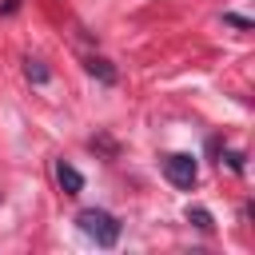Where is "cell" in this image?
<instances>
[{
  "label": "cell",
  "instance_id": "7a4b0ae2",
  "mask_svg": "<svg viewBox=\"0 0 255 255\" xmlns=\"http://www.w3.org/2000/svg\"><path fill=\"white\" fill-rule=\"evenodd\" d=\"M163 175H167L175 187H191L195 175H199V167H195V159H191L187 151H171V155L163 159Z\"/></svg>",
  "mask_w": 255,
  "mask_h": 255
},
{
  "label": "cell",
  "instance_id": "52a82bcc",
  "mask_svg": "<svg viewBox=\"0 0 255 255\" xmlns=\"http://www.w3.org/2000/svg\"><path fill=\"white\" fill-rule=\"evenodd\" d=\"M227 24H235V28H251V20H247V16H227Z\"/></svg>",
  "mask_w": 255,
  "mask_h": 255
},
{
  "label": "cell",
  "instance_id": "6da1fadb",
  "mask_svg": "<svg viewBox=\"0 0 255 255\" xmlns=\"http://www.w3.org/2000/svg\"><path fill=\"white\" fill-rule=\"evenodd\" d=\"M76 223H80V231H84L96 247H116V243H120V219H116L112 211H104V207H84V211L76 215Z\"/></svg>",
  "mask_w": 255,
  "mask_h": 255
},
{
  "label": "cell",
  "instance_id": "277c9868",
  "mask_svg": "<svg viewBox=\"0 0 255 255\" xmlns=\"http://www.w3.org/2000/svg\"><path fill=\"white\" fill-rule=\"evenodd\" d=\"M84 68H88V76H96L100 84H116V68H112L108 60H100V56H88V60H84Z\"/></svg>",
  "mask_w": 255,
  "mask_h": 255
},
{
  "label": "cell",
  "instance_id": "5b68a950",
  "mask_svg": "<svg viewBox=\"0 0 255 255\" xmlns=\"http://www.w3.org/2000/svg\"><path fill=\"white\" fill-rule=\"evenodd\" d=\"M187 219H191V223H195L199 231H211V227H215V223H211V211H207V207H187Z\"/></svg>",
  "mask_w": 255,
  "mask_h": 255
},
{
  "label": "cell",
  "instance_id": "3957f363",
  "mask_svg": "<svg viewBox=\"0 0 255 255\" xmlns=\"http://www.w3.org/2000/svg\"><path fill=\"white\" fill-rule=\"evenodd\" d=\"M56 179H60L64 195H80V191H84V175H80V171H76L72 163H64V159L56 163Z\"/></svg>",
  "mask_w": 255,
  "mask_h": 255
},
{
  "label": "cell",
  "instance_id": "8992f818",
  "mask_svg": "<svg viewBox=\"0 0 255 255\" xmlns=\"http://www.w3.org/2000/svg\"><path fill=\"white\" fill-rule=\"evenodd\" d=\"M24 72H28V80H36V84H44V80H48L44 60H28V64H24Z\"/></svg>",
  "mask_w": 255,
  "mask_h": 255
}]
</instances>
